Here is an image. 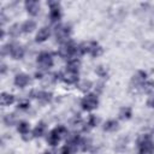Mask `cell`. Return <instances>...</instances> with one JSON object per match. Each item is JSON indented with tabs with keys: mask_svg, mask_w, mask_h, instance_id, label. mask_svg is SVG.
<instances>
[{
	"mask_svg": "<svg viewBox=\"0 0 154 154\" xmlns=\"http://www.w3.org/2000/svg\"><path fill=\"white\" fill-rule=\"evenodd\" d=\"M17 130H18V132H19L22 136H24V135L29 134L30 125H29V123H26V122H19L18 125H17Z\"/></svg>",
	"mask_w": 154,
	"mask_h": 154,
	"instance_id": "603a6c76",
	"label": "cell"
},
{
	"mask_svg": "<svg viewBox=\"0 0 154 154\" xmlns=\"http://www.w3.org/2000/svg\"><path fill=\"white\" fill-rule=\"evenodd\" d=\"M99 105V97L94 93H89L81 100V107L84 111H93Z\"/></svg>",
	"mask_w": 154,
	"mask_h": 154,
	"instance_id": "277c9868",
	"label": "cell"
},
{
	"mask_svg": "<svg viewBox=\"0 0 154 154\" xmlns=\"http://www.w3.org/2000/svg\"><path fill=\"white\" fill-rule=\"evenodd\" d=\"M5 72H6V65L5 64H1V73L4 75Z\"/></svg>",
	"mask_w": 154,
	"mask_h": 154,
	"instance_id": "d590c367",
	"label": "cell"
},
{
	"mask_svg": "<svg viewBox=\"0 0 154 154\" xmlns=\"http://www.w3.org/2000/svg\"><path fill=\"white\" fill-rule=\"evenodd\" d=\"M61 18V8L59 2L57 1H51L49 2V20L52 23L59 22Z\"/></svg>",
	"mask_w": 154,
	"mask_h": 154,
	"instance_id": "52a82bcc",
	"label": "cell"
},
{
	"mask_svg": "<svg viewBox=\"0 0 154 154\" xmlns=\"http://www.w3.org/2000/svg\"><path fill=\"white\" fill-rule=\"evenodd\" d=\"M79 147L82 150H89L90 147H91V141L89 138H81V142H79Z\"/></svg>",
	"mask_w": 154,
	"mask_h": 154,
	"instance_id": "83f0119b",
	"label": "cell"
},
{
	"mask_svg": "<svg viewBox=\"0 0 154 154\" xmlns=\"http://www.w3.org/2000/svg\"><path fill=\"white\" fill-rule=\"evenodd\" d=\"M93 87V83L89 81V79H83V81H81L79 83H78V89L81 90V91H88L90 88Z\"/></svg>",
	"mask_w": 154,
	"mask_h": 154,
	"instance_id": "d4e9b609",
	"label": "cell"
},
{
	"mask_svg": "<svg viewBox=\"0 0 154 154\" xmlns=\"http://www.w3.org/2000/svg\"><path fill=\"white\" fill-rule=\"evenodd\" d=\"M30 83V77L26 73H18L14 77V84L18 88H25Z\"/></svg>",
	"mask_w": 154,
	"mask_h": 154,
	"instance_id": "7c38bea8",
	"label": "cell"
},
{
	"mask_svg": "<svg viewBox=\"0 0 154 154\" xmlns=\"http://www.w3.org/2000/svg\"><path fill=\"white\" fill-rule=\"evenodd\" d=\"M49 35H51V29H49L48 26H42V28L37 31L35 40H36V42H45V41L49 37Z\"/></svg>",
	"mask_w": 154,
	"mask_h": 154,
	"instance_id": "5bb4252c",
	"label": "cell"
},
{
	"mask_svg": "<svg viewBox=\"0 0 154 154\" xmlns=\"http://www.w3.org/2000/svg\"><path fill=\"white\" fill-rule=\"evenodd\" d=\"M102 53H103L102 47H101L97 42L91 41V46H90V52H89V54H90L91 57H94V58H97V57H100Z\"/></svg>",
	"mask_w": 154,
	"mask_h": 154,
	"instance_id": "9a60e30c",
	"label": "cell"
},
{
	"mask_svg": "<svg viewBox=\"0 0 154 154\" xmlns=\"http://www.w3.org/2000/svg\"><path fill=\"white\" fill-rule=\"evenodd\" d=\"M71 34V26L67 25V24H60V25H57L55 30H54V36H55V40L59 41V42H66L67 37L70 36Z\"/></svg>",
	"mask_w": 154,
	"mask_h": 154,
	"instance_id": "8992f818",
	"label": "cell"
},
{
	"mask_svg": "<svg viewBox=\"0 0 154 154\" xmlns=\"http://www.w3.org/2000/svg\"><path fill=\"white\" fill-rule=\"evenodd\" d=\"M36 29V23L32 20V19H29V20H25L23 24H22V30L26 34L29 32H32L34 30Z\"/></svg>",
	"mask_w": 154,
	"mask_h": 154,
	"instance_id": "ffe728a7",
	"label": "cell"
},
{
	"mask_svg": "<svg viewBox=\"0 0 154 154\" xmlns=\"http://www.w3.org/2000/svg\"><path fill=\"white\" fill-rule=\"evenodd\" d=\"M141 89H142V91H144V93H152V91L154 90V82L147 79V81L142 84Z\"/></svg>",
	"mask_w": 154,
	"mask_h": 154,
	"instance_id": "484cf974",
	"label": "cell"
},
{
	"mask_svg": "<svg viewBox=\"0 0 154 154\" xmlns=\"http://www.w3.org/2000/svg\"><path fill=\"white\" fill-rule=\"evenodd\" d=\"M147 81V72L143 71V70H138L131 78V87L137 89V88H141L142 84Z\"/></svg>",
	"mask_w": 154,
	"mask_h": 154,
	"instance_id": "ba28073f",
	"label": "cell"
},
{
	"mask_svg": "<svg viewBox=\"0 0 154 154\" xmlns=\"http://www.w3.org/2000/svg\"><path fill=\"white\" fill-rule=\"evenodd\" d=\"M79 66H81V60L77 59V58H71V59H69V61L66 64V70H71V71L78 72Z\"/></svg>",
	"mask_w": 154,
	"mask_h": 154,
	"instance_id": "ac0fdd59",
	"label": "cell"
},
{
	"mask_svg": "<svg viewBox=\"0 0 154 154\" xmlns=\"http://www.w3.org/2000/svg\"><path fill=\"white\" fill-rule=\"evenodd\" d=\"M43 77H45V76L42 75V72H41V71L35 73V78H36V79H43Z\"/></svg>",
	"mask_w": 154,
	"mask_h": 154,
	"instance_id": "836d02e7",
	"label": "cell"
},
{
	"mask_svg": "<svg viewBox=\"0 0 154 154\" xmlns=\"http://www.w3.org/2000/svg\"><path fill=\"white\" fill-rule=\"evenodd\" d=\"M131 116H132V111H131L130 107L125 106V107L120 108V111H119V118H120V119H123V120H128V119L131 118Z\"/></svg>",
	"mask_w": 154,
	"mask_h": 154,
	"instance_id": "44dd1931",
	"label": "cell"
},
{
	"mask_svg": "<svg viewBox=\"0 0 154 154\" xmlns=\"http://www.w3.org/2000/svg\"><path fill=\"white\" fill-rule=\"evenodd\" d=\"M138 154H154V143L148 135H142L137 141Z\"/></svg>",
	"mask_w": 154,
	"mask_h": 154,
	"instance_id": "7a4b0ae2",
	"label": "cell"
},
{
	"mask_svg": "<svg viewBox=\"0 0 154 154\" xmlns=\"http://www.w3.org/2000/svg\"><path fill=\"white\" fill-rule=\"evenodd\" d=\"M153 136H154V128H153Z\"/></svg>",
	"mask_w": 154,
	"mask_h": 154,
	"instance_id": "f35d334b",
	"label": "cell"
},
{
	"mask_svg": "<svg viewBox=\"0 0 154 154\" xmlns=\"http://www.w3.org/2000/svg\"><path fill=\"white\" fill-rule=\"evenodd\" d=\"M20 31H23L22 30V25H19V24H12L11 26H10V29H8V35L10 36H12V37H18L19 36V34H20Z\"/></svg>",
	"mask_w": 154,
	"mask_h": 154,
	"instance_id": "7402d4cb",
	"label": "cell"
},
{
	"mask_svg": "<svg viewBox=\"0 0 154 154\" xmlns=\"http://www.w3.org/2000/svg\"><path fill=\"white\" fill-rule=\"evenodd\" d=\"M126 143H128V138L122 137V138L117 142V144H116V149H118V150H123V149H125Z\"/></svg>",
	"mask_w": 154,
	"mask_h": 154,
	"instance_id": "f546056e",
	"label": "cell"
},
{
	"mask_svg": "<svg viewBox=\"0 0 154 154\" xmlns=\"http://www.w3.org/2000/svg\"><path fill=\"white\" fill-rule=\"evenodd\" d=\"M66 134H67V129L64 125H58L47 135V143L52 147H55L58 146L60 140L66 136Z\"/></svg>",
	"mask_w": 154,
	"mask_h": 154,
	"instance_id": "6da1fadb",
	"label": "cell"
},
{
	"mask_svg": "<svg viewBox=\"0 0 154 154\" xmlns=\"http://www.w3.org/2000/svg\"><path fill=\"white\" fill-rule=\"evenodd\" d=\"M152 52H154V43H150V48H149Z\"/></svg>",
	"mask_w": 154,
	"mask_h": 154,
	"instance_id": "8d00e7d4",
	"label": "cell"
},
{
	"mask_svg": "<svg viewBox=\"0 0 154 154\" xmlns=\"http://www.w3.org/2000/svg\"><path fill=\"white\" fill-rule=\"evenodd\" d=\"M24 54H25V49H24L23 46H20V45H13L12 51H11V57H12L14 60H20V59H23Z\"/></svg>",
	"mask_w": 154,
	"mask_h": 154,
	"instance_id": "4fadbf2b",
	"label": "cell"
},
{
	"mask_svg": "<svg viewBox=\"0 0 154 154\" xmlns=\"http://www.w3.org/2000/svg\"><path fill=\"white\" fill-rule=\"evenodd\" d=\"M78 52V46H76L71 41L64 42L59 48V55L64 59H71L75 58V54Z\"/></svg>",
	"mask_w": 154,
	"mask_h": 154,
	"instance_id": "3957f363",
	"label": "cell"
},
{
	"mask_svg": "<svg viewBox=\"0 0 154 154\" xmlns=\"http://www.w3.org/2000/svg\"><path fill=\"white\" fill-rule=\"evenodd\" d=\"M29 107H30V103H29L28 100H22V101L18 102V108L19 109H28Z\"/></svg>",
	"mask_w": 154,
	"mask_h": 154,
	"instance_id": "1f68e13d",
	"label": "cell"
},
{
	"mask_svg": "<svg viewBox=\"0 0 154 154\" xmlns=\"http://www.w3.org/2000/svg\"><path fill=\"white\" fill-rule=\"evenodd\" d=\"M45 131H46V123L45 122H40L37 123V125L32 130V136L34 137H41L45 135Z\"/></svg>",
	"mask_w": 154,
	"mask_h": 154,
	"instance_id": "e0dca14e",
	"label": "cell"
},
{
	"mask_svg": "<svg viewBox=\"0 0 154 154\" xmlns=\"http://www.w3.org/2000/svg\"><path fill=\"white\" fill-rule=\"evenodd\" d=\"M97 123H99V118L95 114H90L89 118H88V120H87V125H88L87 129H91V128L96 126Z\"/></svg>",
	"mask_w": 154,
	"mask_h": 154,
	"instance_id": "4316f807",
	"label": "cell"
},
{
	"mask_svg": "<svg viewBox=\"0 0 154 154\" xmlns=\"http://www.w3.org/2000/svg\"><path fill=\"white\" fill-rule=\"evenodd\" d=\"M5 23H6V16H5L4 13H1V24L4 25Z\"/></svg>",
	"mask_w": 154,
	"mask_h": 154,
	"instance_id": "e575fe53",
	"label": "cell"
},
{
	"mask_svg": "<svg viewBox=\"0 0 154 154\" xmlns=\"http://www.w3.org/2000/svg\"><path fill=\"white\" fill-rule=\"evenodd\" d=\"M95 73L97 76H100V77H106L107 76V69L105 66H102V65H99L95 69Z\"/></svg>",
	"mask_w": 154,
	"mask_h": 154,
	"instance_id": "f1b7e54d",
	"label": "cell"
},
{
	"mask_svg": "<svg viewBox=\"0 0 154 154\" xmlns=\"http://www.w3.org/2000/svg\"><path fill=\"white\" fill-rule=\"evenodd\" d=\"M78 72L76 71H71V70H66L64 73H61V79L66 83V84H75L78 82Z\"/></svg>",
	"mask_w": 154,
	"mask_h": 154,
	"instance_id": "9c48e42d",
	"label": "cell"
},
{
	"mask_svg": "<svg viewBox=\"0 0 154 154\" xmlns=\"http://www.w3.org/2000/svg\"><path fill=\"white\" fill-rule=\"evenodd\" d=\"M42 154H51L49 152H45V153H42Z\"/></svg>",
	"mask_w": 154,
	"mask_h": 154,
	"instance_id": "74e56055",
	"label": "cell"
},
{
	"mask_svg": "<svg viewBox=\"0 0 154 154\" xmlns=\"http://www.w3.org/2000/svg\"><path fill=\"white\" fill-rule=\"evenodd\" d=\"M31 95L34 97H36L38 101H41V102H49L52 100V97H53L52 93L47 91V90H34L31 93Z\"/></svg>",
	"mask_w": 154,
	"mask_h": 154,
	"instance_id": "8fae6325",
	"label": "cell"
},
{
	"mask_svg": "<svg viewBox=\"0 0 154 154\" xmlns=\"http://www.w3.org/2000/svg\"><path fill=\"white\" fill-rule=\"evenodd\" d=\"M40 2L36 0H29L25 1V10L30 16H37L40 13Z\"/></svg>",
	"mask_w": 154,
	"mask_h": 154,
	"instance_id": "30bf717a",
	"label": "cell"
},
{
	"mask_svg": "<svg viewBox=\"0 0 154 154\" xmlns=\"http://www.w3.org/2000/svg\"><path fill=\"white\" fill-rule=\"evenodd\" d=\"M118 128H119V124H118V120H116V119H109V120H107V122L103 124V126H102V129H103L105 131H107V132H113V131H116Z\"/></svg>",
	"mask_w": 154,
	"mask_h": 154,
	"instance_id": "2e32d148",
	"label": "cell"
},
{
	"mask_svg": "<svg viewBox=\"0 0 154 154\" xmlns=\"http://www.w3.org/2000/svg\"><path fill=\"white\" fill-rule=\"evenodd\" d=\"M0 102L2 106H10L14 102V96L12 94H8V93H2L1 97H0Z\"/></svg>",
	"mask_w": 154,
	"mask_h": 154,
	"instance_id": "d6986e66",
	"label": "cell"
},
{
	"mask_svg": "<svg viewBox=\"0 0 154 154\" xmlns=\"http://www.w3.org/2000/svg\"><path fill=\"white\" fill-rule=\"evenodd\" d=\"M147 106L150 108H154V94H152L147 100Z\"/></svg>",
	"mask_w": 154,
	"mask_h": 154,
	"instance_id": "d6a6232c",
	"label": "cell"
},
{
	"mask_svg": "<svg viewBox=\"0 0 154 154\" xmlns=\"http://www.w3.org/2000/svg\"><path fill=\"white\" fill-rule=\"evenodd\" d=\"M36 63H37V66L41 70H48L53 66V57L48 52H41L37 55Z\"/></svg>",
	"mask_w": 154,
	"mask_h": 154,
	"instance_id": "5b68a950",
	"label": "cell"
},
{
	"mask_svg": "<svg viewBox=\"0 0 154 154\" xmlns=\"http://www.w3.org/2000/svg\"><path fill=\"white\" fill-rule=\"evenodd\" d=\"M12 47H13V43H6V45H5V46H2V48H1V54H2V55L11 54Z\"/></svg>",
	"mask_w": 154,
	"mask_h": 154,
	"instance_id": "4dcf8cb0",
	"label": "cell"
},
{
	"mask_svg": "<svg viewBox=\"0 0 154 154\" xmlns=\"http://www.w3.org/2000/svg\"><path fill=\"white\" fill-rule=\"evenodd\" d=\"M16 123H17V118H16V116L13 113H8V114H6L4 117V124L6 126H12Z\"/></svg>",
	"mask_w": 154,
	"mask_h": 154,
	"instance_id": "cb8c5ba5",
	"label": "cell"
}]
</instances>
